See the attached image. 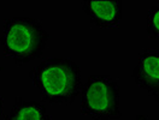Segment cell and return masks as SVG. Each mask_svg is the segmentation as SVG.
<instances>
[{
	"instance_id": "obj_2",
	"label": "cell",
	"mask_w": 159,
	"mask_h": 120,
	"mask_svg": "<svg viewBox=\"0 0 159 120\" xmlns=\"http://www.w3.org/2000/svg\"><path fill=\"white\" fill-rule=\"evenodd\" d=\"M50 39L40 20L13 17L5 20L0 42L4 55L20 66L41 58Z\"/></svg>"
},
{
	"instance_id": "obj_8",
	"label": "cell",
	"mask_w": 159,
	"mask_h": 120,
	"mask_svg": "<svg viewBox=\"0 0 159 120\" xmlns=\"http://www.w3.org/2000/svg\"><path fill=\"white\" fill-rule=\"evenodd\" d=\"M2 112H4V97L0 96V118L2 115Z\"/></svg>"
},
{
	"instance_id": "obj_9",
	"label": "cell",
	"mask_w": 159,
	"mask_h": 120,
	"mask_svg": "<svg viewBox=\"0 0 159 120\" xmlns=\"http://www.w3.org/2000/svg\"><path fill=\"white\" fill-rule=\"evenodd\" d=\"M4 70V67H2V66H1V65H0V72H1V71Z\"/></svg>"
},
{
	"instance_id": "obj_3",
	"label": "cell",
	"mask_w": 159,
	"mask_h": 120,
	"mask_svg": "<svg viewBox=\"0 0 159 120\" xmlns=\"http://www.w3.org/2000/svg\"><path fill=\"white\" fill-rule=\"evenodd\" d=\"M81 114L88 120H119L120 89L109 75H92L81 89Z\"/></svg>"
},
{
	"instance_id": "obj_6",
	"label": "cell",
	"mask_w": 159,
	"mask_h": 120,
	"mask_svg": "<svg viewBox=\"0 0 159 120\" xmlns=\"http://www.w3.org/2000/svg\"><path fill=\"white\" fill-rule=\"evenodd\" d=\"M5 120H52V117L43 103L16 97Z\"/></svg>"
},
{
	"instance_id": "obj_7",
	"label": "cell",
	"mask_w": 159,
	"mask_h": 120,
	"mask_svg": "<svg viewBox=\"0 0 159 120\" xmlns=\"http://www.w3.org/2000/svg\"><path fill=\"white\" fill-rule=\"evenodd\" d=\"M147 34L151 39L159 40V1L151 6L147 13Z\"/></svg>"
},
{
	"instance_id": "obj_5",
	"label": "cell",
	"mask_w": 159,
	"mask_h": 120,
	"mask_svg": "<svg viewBox=\"0 0 159 120\" xmlns=\"http://www.w3.org/2000/svg\"><path fill=\"white\" fill-rule=\"evenodd\" d=\"M82 9L99 28H118L122 20L120 0H86Z\"/></svg>"
},
{
	"instance_id": "obj_4",
	"label": "cell",
	"mask_w": 159,
	"mask_h": 120,
	"mask_svg": "<svg viewBox=\"0 0 159 120\" xmlns=\"http://www.w3.org/2000/svg\"><path fill=\"white\" fill-rule=\"evenodd\" d=\"M133 78L159 105V49H143L133 70Z\"/></svg>"
},
{
	"instance_id": "obj_1",
	"label": "cell",
	"mask_w": 159,
	"mask_h": 120,
	"mask_svg": "<svg viewBox=\"0 0 159 120\" xmlns=\"http://www.w3.org/2000/svg\"><path fill=\"white\" fill-rule=\"evenodd\" d=\"M29 78L50 105H71L83 85L80 65L65 58L41 61L29 72Z\"/></svg>"
}]
</instances>
